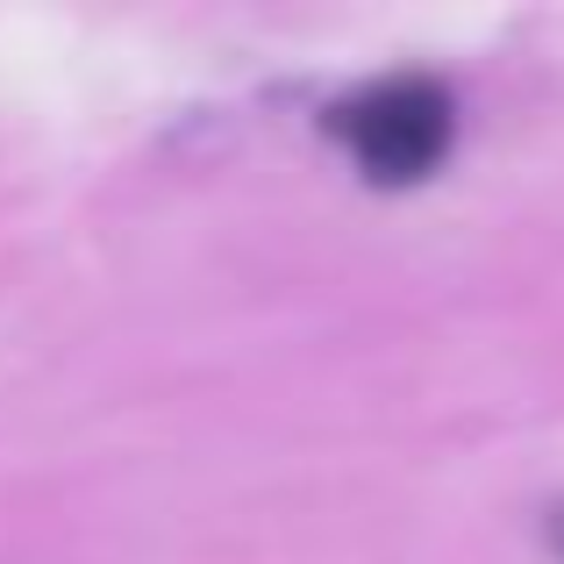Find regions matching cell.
I'll return each mask as SVG.
<instances>
[{
  "label": "cell",
  "instance_id": "obj_2",
  "mask_svg": "<svg viewBox=\"0 0 564 564\" xmlns=\"http://www.w3.org/2000/svg\"><path fill=\"white\" fill-rule=\"evenodd\" d=\"M551 543H557V557H564V508H557V522H551Z\"/></svg>",
  "mask_w": 564,
  "mask_h": 564
},
{
  "label": "cell",
  "instance_id": "obj_1",
  "mask_svg": "<svg viewBox=\"0 0 564 564\" xmlns=\"http://www.w3.org/2000/svg\"><path fill=\"white\" fill-rule=\"evenodd\" d=\"M329 129L372 186H414L451 158V94L422 72L372 79L329 115Z\"/></svg>",
  "mask_w": 564,
  "mask_h": 564
}]
</instances>
